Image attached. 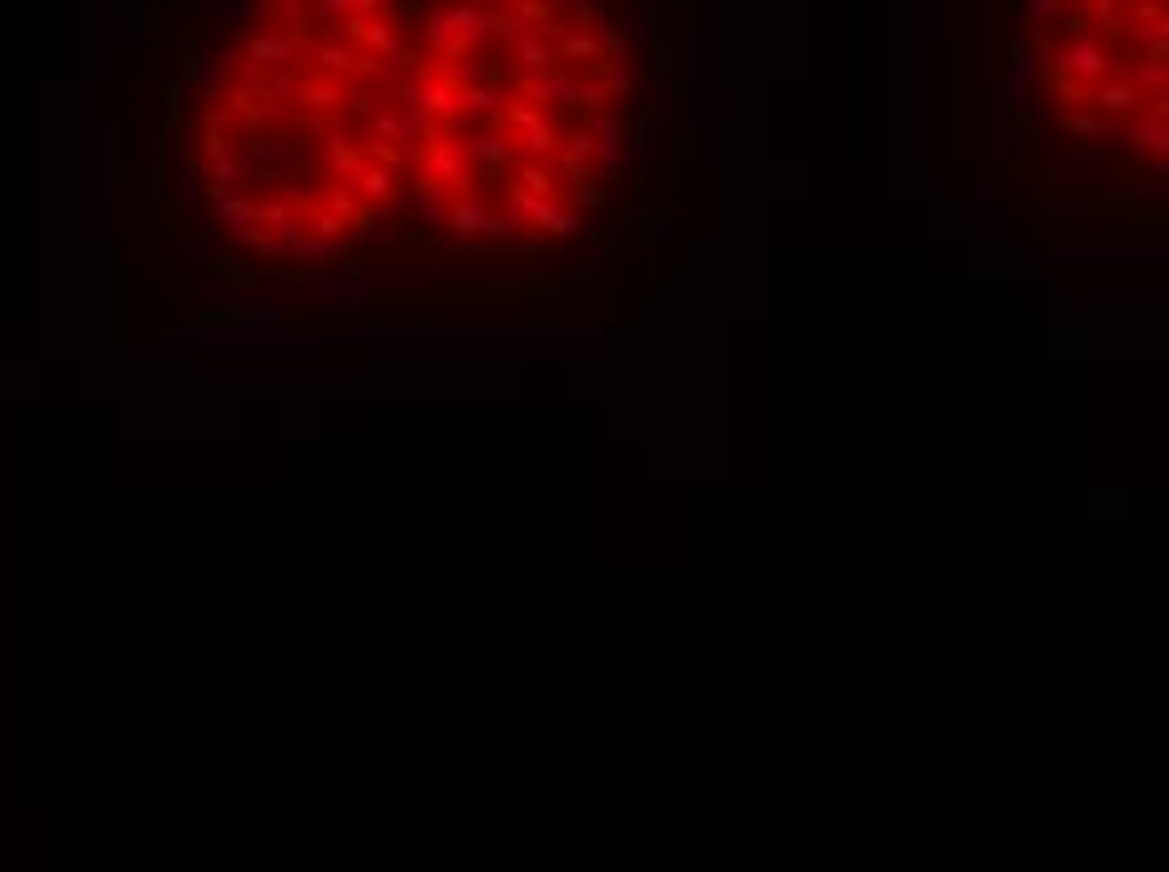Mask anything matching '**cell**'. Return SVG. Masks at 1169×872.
I'll return each instance as SVG.
<instances>
[{"mask_svg":"<svg viewBox=\"0 0 1169 872\" xmlns=\"http://www.w3.org/2000/svg\"><path fill=\"white\" fill-rule=\"evenodd\" d=\"M177 258H182L187 268H207V263H212V253H207L202 242H182V247H177Z\"/></svg>","mask_w":1169,"mask_h":872,"instance_id":"cell-11","label":"cell"},{"mask_svg":"<svg viewBox=\"0 0 1169 872\" xmlns=\"http://www.w3.org/2000/svg\"><path fill=\"white\" fill-rule=\"evenodd\" d=\"M268 61H293V46L278 36H252L242 46V66H268Z\"/></svg>","mask_w":1169,"mask_h":872,"instance_id":"cell-2","label":"cell"},{"mask_svg":"<svg viewBox=\"0 0 1169 872\" xmlns=\"http://www.w3.org/2000/svg\"><path fill=\"white\" fill-rule=\"evenodd\" d=\"M303 293L313 303H328V308H363V283L348 278V273H318V278H303Z\"/></svg>","mask_w":1169,"mask_h":872,"instance_id":"cell-1","label":"cell"},{"mask_svg":"<svg viewBox=\"0 0 1169 872\" xmlns=\"http://www.w3.org/2000/svg\"><path fill=\"white\" fill-rule=\"evenodd\" d=\"M303 101H308V106H338L343 91H338L333 81H308V86H303Z\"/></svg>","mask_w":1169,"mask_h":872,"instance_id":"cell-7","label":"cell"},{"mask_svg":"<svg viewBox=\"0 0 1169 872\" xmlns=\"http://www.w3.org/2000/svg\"><path fill=\"white\" fill-rule=\"evenodd\" d=\"M247 157H252L257 167H283V162L293 157V147H288V142H247Z\"/></svg>","mask_w":1169,"mask_h":872,"instance_id":"cell-6","label":"cell"},{"mask_svg":"<svg viewBox=\"0 0 1169 872\" xmlns=\"http://www.w3.org/2000/svg\"><path fill=\"white\" fill-rule=\"evenodd\" d=\"M454 227H464V232H484V227H504V222H499L489 207H479V202H459Z\"/></svg>","mask_w":1169,"mask_h":872,"instance_id":"cell-5","label":"cell"},{"mask_svg":"<svg viewBox=\"0 0 1169 872\" xmlns=\"http://www.w3.org/2000/svg\"><path fill=\"white\" fill-rule=\"evenodd\" d=\"M353 192H363L368 202H394V177H388L383 167H368L353 177Z\"/></svg>","mask_w":1169,"mask_h":872,"instance_id":"cell-3","label":"cell"},{"mask_svg":"<svg viewBox=\"0 0 1169 872\" xmlns=\"http://www.w3.org/2000/svg\"><path fill=\"white\" fill-rule=\"evenodd\" d=\"M212 177H217V187H222V192H232V182L242 177V162H237V152H227V157H212Z\"/></svg>","mask_w":1169,"mask_h":872,"instance_id":"cell-8","label":"cell"},{"mask_svg":"<svg viewBox=\"0 0 1169 872\" xmlns=\"http://www.w3.org/2000/svg\"><path fill=\"white\" fill-rule=\"evenodd\" d=\"M323 157L333 162V172H343V177H358V152L348 147V137H323Z\"/></svg>","mask_w":1169,"mask_h":872,"instance_id":"cell-4","label":"cell"},{"mask_svg":"<svg viewBox=\"0 0 1169 872\" xmlns=\"http://www.w3.org/2000/svg\"><path fill=\"white\" fill-rule=\"evenodd\" d=\"M318 61H323V71H353V56L338 46H318Z\"/></svg>","mask_w":1169,"mask_h":872,"instance_id":"cell-10","label":"cell"},{"mask_svg":"<svg viewBox=\"0 0 1169 872\" xmlns=\"http://www.w3.org/2000/svg\"><path fill=\"white\" fill-rule=\"evenodd\" d=\"M157 177H162L157 167H142V197H147V202H152V197H157V187H162Z\"/></svg>","mask_w":1169,"mask_h":872,"instance_id":"cell-13","label":"cell"},{"mask_svg":"<svg viewBox=\"0 0 1169 872\" xmlns=\"http://www.w3.org/2000/svg\"><path fill=\"white\" fill-rule=\"evenodd\" d=\"M187 187H192V192H197V187H207V157H202V152H192V157H187Z\"/></svg>","mask_w":1169,"mask_h":872,"instance_id":"cell-12","label":"cell"},{"mask_svg":"<svg viewBox=\"0 0 1169 872\" xmlns=\"http://www.w3.org/2000/svg\"><path fill=\"white\" fill-rule=\"evenodd\" d=\"M237 21H242V6H227V0L207 6V26H237Z\"/></svg>","mask_w":1169,"mask_h":872,"instance_id":"cell-9","label":"cell"}]
</instances>
